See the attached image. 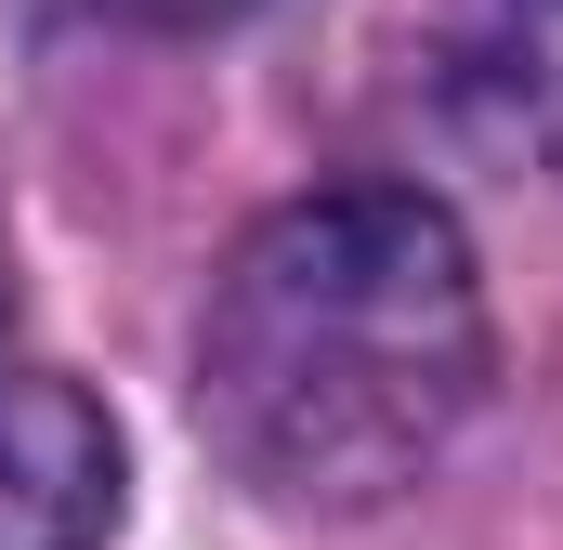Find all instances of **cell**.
I'll return each mask as SVG.
<instances>
[{
	"label": "cell",
	"instance_id": "2",
	"mask_svg": "<svg viewBox=\"0 0 563 550\" xmlns=\"http://www.w3.org/2000/svg\"><path fill=\"white\" fill-rule=\"evenodd\" d=\"M119 525V432L79 381L0 367V550H92Z\"/></svg>",
	"mask_w": 563,
	"mask_h": 550
},
{
	"label": "cell",
	"instance_id": "1",
	"mask_svg": "<svg viewBox=\"0 0 563 550\" xmlns=\"http://www.w3.org/2000/svg\"><path fill=\"white\" fill-rule=\"evenodd\" d=\"M485 394V288L459 223L407 184L276 210L197 315L210 446L301 512H367Z\"/></svg>",
	"mask_w": 563,
	"mask_h": 550
},
{
	"label": "cell",
	"instance_id": "5",
	"mask_svg": "<svg viewBox=\"0 0 563 550\" xmlns=\"http://www.w3.org/2000/svg\"><path fill=\"white\" fill-rule=\"evenodd\" d=\"M0 315H13V263H0Z\"/></svg>",
	"mask_w": 563,
	"mask_h": 550
},
{
	"label": "cell",
	"instance_id": "3",
	"mask_svg": "<svg viewBox=\"0 0 563 550\" xmlns=\"http://www.w3.org/2000/svg\"><path fill=\"white\" fill-rule=\"evenodd\" d=\"M459 106L511 144H563V0H459Z\"/></svg>",
	"mask_w": 563,
	"mask_h": 550
},
{
	"label": "cell",
	"instance_id": "4",
	"mask_svg": "<svg viewBox=\"0 0 563 550\" xmlns=\"http://www.w3.org/2000/svg\"><path fill=\"white\" fill-rule=\"evenodd\" d=\"M106 13H132V26H236L263 0H106Z\"/></svg>",
	"mask_w": 563,
	"mask_h": 550
}]
</instances>
